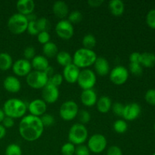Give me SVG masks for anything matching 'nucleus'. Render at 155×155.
<instances>
[{"instance_id":"obj_1","label":"nucleus","mask_w":155,"mask_h":155,"mask_svg":"<svg viewBox=\"0 0 155 155\" xmlns=\"http://www.w3.org/2000/svg\"><path fill=\"white\" fill-rule=\"evenodd\" d=\"M44 128L40 117L27 115L20 121L19 133L25 141L34 142L42 136Z\"/></svg>"},{"instance_id":"obj_2","label":"nucleus","mask_w":155,"mask_h":155,"mask_svg":"<svg viewBox=\"0 0 155 155\" xmlns=\"http://www.w3.org/2000/svg\"><path fill=\"white\" fill-rule=\"evenodd\" d=\"M2 110L6 117L18 119L25 116L27 106L22 100L18 98H10L4 103Z\"/></svg>"},{"instance_id":"obj_3","label":"nucleus","mask_w":155,"mask_h":155,"mask_svg":"<svg viewBox=\"0 0 155 155\" xmlns=\"http://www.w3.org/2000/svg\"><path fill=\"white\" fill-rule=\"evenodd\" d=\"M97 58L96 53L93 50L81 48L74 52L73 56V64L80 69H86L94 64Z\"/></svg>"},{"instance_id":"obj_4","label":"nucleus","mask_w":155,"mask_h":155,"mask_svg":"<svg viewBox=\"0 0 155 155\" xmlns=\"http://www.w3.org/2000/svg\"><path fill=\"white\" fill-rule=\"evenodd\" d=\"M88 136L89 133L85 125L75 124L71 127L68 132V140L74 145H83L87 140Z\"/></svg>"},{"instance_id":"obj_5","label":"nucleus","mask_w":155,"mask_h":155,"mask_svg":"<svg viewBox=\"0 0 155 155\" xmlns=\"http://www.w3.org/2000/svg\"><path fill=\"white\" fill-rule=\"evenodd\" d=\"M28 23L26 16L19 13L14 14L8 21V28L14 34H21L27 31Z\"/></svg>"},{"instance_id":"obj_6","label":"nucleus","mask_w":155,"mask_h":155,"mask_svg":"<svg viewBox=\"0 0 155 155\" xmlns=\"http://www.w3.org/2000/svg\"><path fill=\"white\" fill-rule=\"evenodd\" d=\"M26 82L33 89H42L48 83V77L42 71H32L26 77Z\"/></svg>"},{"instance_id":"obj_7","label":"nucleus","mask_w":155,"mask_h":155,"mask_svg":"<svg viewBox=\"0 0 155 155\" xmlns=\"http://www.w3.org/2000/svg\"><path fill=\"white\" fill-rule=\"evenodd\" d=\"M97 79L95 73L92 70L86 68L80 71L77 83L83 90L92 89L96 83Z\"/></svg>"},{"instance_id":"obj_8","label":"nucleus","mask_w":155,"mask_h":155,"mask_svg":"<svg viewBox=\"0 0 155 155\" xmlns=\"http://www.w3.org/2000/svg\"><path fill=\"white\" fill-rule=\"evenodd\" d=\"M79 107L77 103L72 100L66 101L61 105L59 109V114L64 121L73 120L77 117Z\"/></svg>"},{"instance_id":"obj_9","label":"nucleus","mask_w":155,"mask_h":155,"mask_svg":"<svg viewBox=\"0 0 155 155\" xmlns=\"http://www.w3.org/2000/svg\"><path fill=\"white\" fill-rule=\"evenodd\" d=\"M107 145V139L103 135L97 133L91 136L88 140L87 147L90 152L94 154H100L106 149Z\"/></svg>"},{"instance_id":"obj_10","label":"nucleus","mask_w":155,"mask_h":155,"mask_svg":"<svg viewBox=\"0 0 155 155\" xmlns=\"http://www.w3.org/2000/svg\"><path fill=\"white\" fill-rule=\"evenodd\" d=\"M110 80L117 86L124 85L128 80L129 71L124 66L118 65L109 73Z\"/></svg>"},{"instance_id":"obj_11","label":"nucleus","mask_w":155,"mask_h":155,"mask_svg":"<svg viewBox=\"0 0 155 155\" xmlns=\"http://www.w3.org/2000/svg\"><path fill=\"white\" fill-rule=\"evenodd\" d=\"M55 32L59 38L68 40L71 39L74 36V26L68 20H61L56 24Z\"/></svg>"},{"instance_id":"obj_12","label":"nucleus","mask_w":155,"mask_h":155,"mask_svg":"<svg viewBox=\"0 0 155 155\" xmlns=\"http://www.w3.org/2000/svg\"><path fill=\"white\" fill-rule=\"evenodd\" d=\"M12 71L18 77H27L32 71L31 63L25 58L17 60L12 65Z\"/></svg>"},{"instance_id":"obj_13","label":"nucleus","mask_w":155,"mask_h":155,"mask_svg":"<svg viewBox=\"0 0 155 155\" xmlns=\"http://www.w3.org/2000/svg\"><path fill=\"white\" fill-rule=\"evenodd\" d=\"M42 100L46 104H54L59 98L58 88L48 83L42 89Z\"/></svg>"},{"instance_id":"obj_14","label":"nucleus","mask_w":155,"mask_h":155,"mask_svg":"<svg viewBox=\"0 0 155 155\" xmlns=\"http://www.w3.org/2000/svg\"><path fill=\"white\" fill-rule=\"evenodd\" d=\"M27 109H28L30 115L40 117L46 112L47 104L42 99L37 98V99L33 100L29 103Z\"/></svg>"},{"instance_id":"obj_15","label":"nucleus","mask_w":155,"mask_h":155,"mask_svg":"<svg viewBox=\"0 0 155 155\" xmlns=\"http://www.w3.org/2000/svg\"><path fill=\"white\" fill-rule=\"evenodd\" d=\"M142 108L138 103L133 102L124 106L123 118L124 120L133 121L137 119L140 115Z\"/></svg>"},{"instance_id":"obj_16","label":"nucleus","mask_w":155,"mask_h":155,"mask_svg":"<svg viewBox=\"0 0 155 155\" xmlns=\"http://www.w3.org/2000/svg\"><path fill=\"white\" fill-rule=\"evenodd\" d=\"M80 73V68H77L75 64L72 63L64 68L62 76H63L64 80H66L68 83H75L77 82Z\"/></svg>"},{"instance_id":"obj_17","label":"nucleus","mask_w":155,"mask_h":155,"mask_svg":"<svg viewBox=\"0 0 155 155\" xmlns=\"http://www.w3.org/2000/svg\"><path fill=\"white\" fill-rule=\"evenodd\" d=\"M80 101L86 107H92L95 105L98 101L96 92L93 90V89L83 90L80 95Z\"/></svg>"},{"instance_id":"obj_18","label":"nucleus","mask_w":155,"mask_h":155,"mask_svg":"<svg viewBox=\"0 0 155 155\" xmlns=\"http://www.w3.org/2000/svg\"><path fill=\"white\" fill-rule=\"evenodd\" d=\"M3 86L7 92L11 93H18L21 89V83L15 76H8L4 80Z\"/></svg>"},{"instance_id":"obj_19","label":"nucleus","mask_w":155,"mask_h":155,"mask_svg":"<svg viewBox=\"0 0 155 155\" xmlns=\"http://www.w3.org/2000/svg\"><path fill=\"white\" fill-rule=\"evenodd\" d=\"M16 8L18 13L27 16L33 12L35 9V2L33 0H19L17 2Z\"/></svg>"},{"instance_id":"obj_20","label":"nucleus","mask_w":155,"mask_h":155,"mask_svg":"<svg viewBox=\"0 0 155 155\" xmlns=\"http://www.w3.org/2000/svg\"><path fill=\"white\" fill-rule=\"evenodd\" d=\"M95 71L99 76H106L110 73V65L105 58L98 57L93 64Z\"/></svg>"},{"instance_id":"obj_21","label":"nucleus","mask_w":155,"mask_h":155,"mask_svg":"<svg viewBox=\"0 0 155 155\" xmlns=\"http://www.w3.org/2000/svg\"><path fill=\"white\" fill-rule=\"evenodd\" d=\"M52 12L57 18L64 20L69 13V8L66 2L64 1H57L53 4Z\"/></svg>"},{"instance_id":"obj_22","label":"nucleus","mask_w":155,"mask_h":155,"mask_svg":"<svg viewBox=\"0 0 155 155\" xmlns=\"http://www.w3.org/2000/svg\"><path fill=\"white\" fill-rule=\"evenodd\" d=\"M31 66L32 68L34 69V71H44L49 67V63L47 59L43 55H36L31 60Z\"/></svg>"},{"instance_id":"obj_23","label":"nucleus","mask_w":155,"mask_h":155,"mask_svg":"<svg viewBox=\"0 0 155 155\" xmlns=\"http://www.w3.org/2000/svg\"><path fill=\"white\" fill-rule=\"evenodd\" d=\"M96 107L98 111L101 114H106L111 109L112 101L108 96L103 95L100 97L96 102Z\"/></svg>"},{"instance_id":"obj_24","label":"nucleus","mask_w":155,"mask_h":155,"mask_svg":"<svg viewBox=\"0 0 155 155\" xmlns=\"http://www.w3.org/2000/svg\"><path fill=\"white\" fill-rule=\"evenodd\" d=\"M108 7L110 13L116 17L122 15L125 10L124 3L121 0H111L109 2Z\"/></svg>"},{"instance_id":"obj_25","label":"nucleus","mask_w":155,"mask_h":155,"mask_svg":"<svg viewBox=\"0 0 155 155\" xmlns=\"http://www.w3.org/2000/svg\"><path fill=\"white\" fill-rule=\"evenodd\" d=\"M140 64L147 68L155 67V54L151 52L141 53Z\"/></svg>"},{"instance_id":"obj_26","label":"nucleus","mask_w":155,"mask_h":155,"mask_svg":"<svg viewBox=\"0 0 155 155\" xmlns=\"http://www.w3.org/2000/svg\"><path fill=\"white\" fill-rule=\"evenodd\" d=\"M56 61H57L58 64L64 68L73 63V57L68 51H58L56 55Z\"/></svg>"},{"instance_id":"obj_27","label":"nucleus","mask_w":155,"mask_h":155,"mask_svg":"<svg viewBox=\"0 0 155 155\" xmlns=\"http://www.w3.org/2000/svg\"><path fill=\"white\" fill-rule=\"evenodd\" d=\"M13 60L8 53L1 52L0 53V70L3 71H8L12 68Z\"/></svg>"},{"instance_id":"obj_28","label":"nucleus","mask_w":155,"mask_h":155,"mask_svg":"<svg viewBox=\"0 0 155 155\" xmlns=\"http://www.w3.org/2000/svg\"><path fill=\"white\" fill-rule=\"evenodd\" d=\"M42 52L45 58H54L56 57L58 53V48L55 43L52 42H48V43L43 45Z\"/></svg>"},{"instance_id":"obj_29","label":"nucleus","mask_w":155,"mask_h":155,"mask_svg":"<svg viewBox=\"0 0 155 155\" xmlns=\"http://www.w3.org/2000/svg\"><path fill=\"white\" fill-rule=\"evenodd\" d=\"M82 43H83V48L93 50V48L96 45V39H95L94 35L88 33L83 36Z\"/></svg>"},{"instance_id":"obj_30","label":"nucleus","mask_w":155,"mask_h":155,"mask_svg":"<svg viewBox=\"0 0 155 155\" xmlns=\"http://www.w3.org/2000/svg\"><path fill=\"white\" fill-rule=\"evenodd\" d=\"M114 130L117 133L119 134H124V133L127 131L128 130V124H127V121L124 120H117L115 121L113 124Z\"/></svg>"},{"instance_id":"obj_31","label":"nucleus","mask_w":155,"mask_h":155,"mask_svg":"<svg viewBox=\"0 0 155 155\" xmlns=\"http://www.w3.org/2000/svg\"><path fill=\"white\" fill-rule=\"evenodd\" d=\"M5 155H22V150L17 144H10L6 148Z\"/></svg>"},{"instance_id":"obj_32","label":"nucleus","mask_w":155,"mask_h":155,"mask_svg":"<svg viewBox=\"0 0 155 155\" xmlns=\"http://www.w3.org/2000/svg\"><path fill=\"white\" fill-rule=\"evenodd\" d=\"M36 25L39 32L48 31L50 27V22L46 18L42 17L36 20Z\"/></svg>"},{"instance_id":"obj_33","label":"nucleus","mask_w":155,"mask_h":155,"mask_svg":"<svg viewBox=\"0 0 155 155\" xmlns=\"http://www.w3.org/2000/svg\"><path fill=\"white\" fill-rule=\"evenodd\" d=\"M83 14L80 11H73L68 15V21L71 24H77L80 23L83 20Z\"/></svg>"},{"instance_id":"obj_34","label":"nucleus","mask_w":155,"mask_h":155,"mask_svg":"<svg viewBox=\"0 0 155 155\" xmlns=\"http://www.w3.org/2000/svg\"><path fill=\"white\" fill-rule=\"evenodd\" d=\"M76 147L74 144L71 142H67L62 145L61 148V152L62 155H74Z\"/></svg>"},{"instance_id":"obj_35","label":"nucleus","mask_w":155,"mask_h":155,"mask_svg":"<svg viewBox=\"0 0 155 155\" xmlns=\"http://www.w3.org/2000/svg\"><path fill=\"white\" fill-rule=\"evenodd\" d=\"M41 121L44 127H49L54 124V117L50 114H46L40 117Z\"/></svg>"},{"instance_id":"obj_36","label":"nucleus","mask_w":155,"mask_h":155,"mask_svg":"<svg viewBox=\"0 0 155 155\" xmlns=\"http://www.w3.org/2000/svg\"><path fill=\"white\" fill-rule=\"evenodd\" d=\"M63 76L60 74H54V75L51 76L50 78H48V83L53 85L58 88L63 83Z\"/></svg>"},{"instance_id":"obj_37","label":"nucleus","mask_w":155,"mask_h":155,"mask_svg":"<svg viewBox=\"0 0 155 155\" xmlns=\"http://www.w3.org/2000/svg\"><path fill=\"white\" fill-rule=\"evenodd\" d=\"M129 69L130 73L135 76H140L143 72V67L138 63H130L129 65Z\"/></svg>"},{"instance_id":"obj_38","label":"nucleus","mask_w":155,"mask_h":155,"mask_svg":"<svg viewBox=\"0 0 155 155\" xmlns=\"http://www.w3.org/2000/svg\"><path fill=\"white\" fill-rule=\"evenodd\" d=\"M79 117V120H80V124H86L90 121L91 120V114L89 111H87L86 110H82L78 112V114H77Z\"/></svg>"},{"instance_id":"obj_39","label":"nucleus","mask_w":155,"mask_h":155,"mask_svg":"<svg viewBox=\"0 0 155 155\" xmlns=\"http://www.w3.org/2000/svg\"><path fill=\"white\" fill-rule=\"evenodd\" d=\"M37 40L42 45L48 43L50 42V34L48 31H42L39 32L37 35Z\"/></svg>"},{"instance_id":"obj_40","label":"nucleus","mask_w":155,"mask_h":155,"mask_svg":"<svg viewBox=\"0 0 155 155\" xmlns=\"http://www.w3.org/2000/svg\"><path fill=\"white\" fill-rule=\"evenodd\" d=\"M145 99L147 103L155 106V89H148L145 95Z\"/></svg>"},{"instance_id":"obj_41","label":"nucleus","mask_w":155,"mask_h":155,"mask_svg":"<svg viewBox=\"0 0 155 155\" xmlns=\"http://www.w3.org/2000/svg\"><path fill=\"white\" fill-rule=\"evenodd\" d=\"M146 23L148 27L155 30V9L149 11L147 14Z\"/></svg>"},{"instance_id":"obj_42","label":"nucleus","mask_w":155,"mask_h":155,"mask_svg":"<svg viewBox=\"0 0 155 155\" xmlns=\"http://www.w3.org/2000/svg\"><path fill=\"white\" fill-rule=\"evenodd\" d=\"M124 106L122 103L120 102H115L112 104L111 110L118 117H122L123 113H124Z\"/></svg>"},{"instance_id":"obj_43","label":"nucleus","mask_w":155,"mask_h":155,"mask_svg":"<svg viewBox=\"0 0 155 155\" xmlns=\"http://www.w3.org/2000/svg\"><path fill=\"white\" fill-rule=\"evenodd\" d=\"M27 32L31 36H37L39 34V31L38 30L37 25H36V21H30V22L28 23Z\"/></svg>"},{"instance_id":"obj_44","label":"nucleus","mask_w":155,"mask_h":155,"mask_svg":"<svg viewBox=\"0 0 155 155\" xmlns=\"http://www.w3.org/2000/svg\"><path fill=\"white\" fill-rule=\"evenodd\" d=\"M24 55L26 60H32L36 56V50L33 46L26 47L24 51Z\"/></svg>"},{"instance_id":"obj_45","label":"nucleus","mask_w":155,"mask_h":155,"mask_svg":"<svg viewBox=\"0 0 155 155\" xmlns=\"http://www.w3.org/2000/svg\"><path fill=\"white\" fill-rule=\"evenodd\" d=\"M74 155H90V151L87 145H80L76 147Z\"/></svg>"},{"instance_id":"obj_46","label":"nucleus","mask_w":155,"mask_h":155,"mask_svg":"<svg viewBox=\"0 0 155 155\" xmlns=\"http://www.w3.org/2000/svg\"><path fill=\"white\" fill-rule=\"evenodd\" d=\"M107 155H123L122 150L117 145H112L107 148Z\"/></svg>"},{"instance_id":"obj_47","label":"nucleus","mask_w":155,"mask_h":155,"mask_svg":"<svg viewBox=\"0 0 155 155\" xmlns=\"http://www.w3.org/2000/svg\"><path fill=\"white\" fill-rule=\"evenodd\" d=\"M2 125L5 129L12 128L15 126V120H14L13 118L5 116V117L4 118V120L2 122Z\"/></svg>"},{"instance_id":"obj_48","label":"nucleus","mask_w":155,"mask_h":155,"mask_svg":"<svg viewBox=\"0 0 155 155\" xmlns=\"http://www.w3.org/2000/svg\"><path fill=\"white\" fill-rule=\"evenodd\" d=\"M130 63H138L140 64V59H141V53L135 51L130 54Z\"/></svg>"},{"instance_id":"obj_49","label":"nucleus","mask_w":155,"mask_h":155,"mask_svg":"<svg viewBox=\"0 0 155 155\" xmlns=\"http://www.w3.org/2000/svg\"><path fill=\"white\" fill-rule=\"evenodd\" d=\"M87 3L90 7L98 8L104 3V0H89Z\"/></svg>"},{"instance_id":"obj_50","label":"nucleus","mask_w":155,"mask_h":155,"mask_svg":"<svg viewBox=\"0 0 155 155\" xmlns=\"http://www.w3.org/2000/svg\"><path fill=\"white\" fill-rule=\"evenodd\" d=\"M44 73L46 74L47 77H48V78H50L51 76H53L54 74V68H53L52 67L50 66V65H49V67H48V68H47V69L45 70V71H44Z\"/></svg>"},{"instance_id":"obj_51","label":"nucleus","mask_w":155,"mask_h":155,"mask_svg":"<svg viewBox=\"0 0 155 155\" xmlns=\"http://www.w3.org/2000/svg\"><path fill=\"white\" fill-rule=\"evenodd\" d=\"M6 135V129L0 124V140L2 139Z\"/></svg>"},{"instance_id":"obj_52","label":"nucleus","mask_w":155,"mask_h":155,"mask_svg":"<svg viewBox=\"0 0 155 155\" xmlns=\"http://www.w3.org/2000/svg\"><path fill=\"white\" fill-rule=\"evenodd\" d=\"M26 18H27V21H28V22H30V21H36V16L35 15H33V13L30 14V15H28L26 16Z\"/></svg>"},{"instance_id":"obj_53","label":"nucleus","mask_w":155,"mask_h":155,"mask_svg":"<svg viewBox=\"0 0 155 155\" xmlns=\"http://www.w3.org/2000/svg\"><path fill=\"white\" fill-rule=\"evenodd\" d=\"M5 117V114L4 111H3L2 109L0 108V124L2 122V120H4V118Z\"/></svg>"},{"instance_id":"obj_54","label":"nucleus","mask_w":155,"mask_h":155,"mask_svg":"<svg viewBox=\"0 0 155 155\" xmlns=\"http://www.w3.org/2000/svg\"><path fill=\"white\" fill-rule=\"evenodd\" d=\"M154 131H155V123H154Z\"/></svg>"},{"instance_id":"obj_55","label":"nucleus","mask_w":155,"mask_h":155,"mask_svg":"<svg viewBox=\"0 0 155 155\" xmlns=\"http://www.w3.org/2000/svg\"><path fill=\"white\" fill-rule=\"evenodd\" d=\"M152 155H155V153H154V154H153Z\"/></svg>"}]
</instances>
